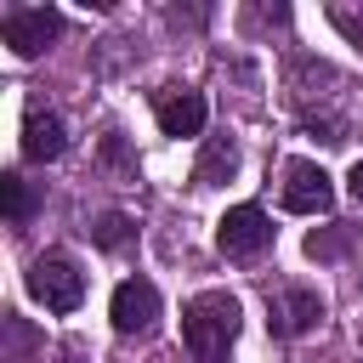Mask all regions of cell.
Masks as SVG:
<instances>
[{"instance_id":"obj_1","label":"cell","mask_w":363,"mask_h":363,"mask_svg":"<svg viewBox=\"0 0 363 363\" xmlns=\"http://www.w3.org/2000/svg\"><path fill=\"white\" fill-rule=\"evenodd\" d=\"M182 340L193 352V363H227L233 340H238V295L227 289H204L182 306Z\"/></svg>"},{"instance_id":"obj_2","label":"cell","mask_w":363,"mask_h":363,"mask_svg":"<svg viewBox=\"0 0 363 363\" xmlns=\"http://www.w3.org/2000/svg\"><path fill=\"white\" fill-rule=\"evenodd\" d=\"M28 289H34V301H45V312H74L85 301V272L62 250H51L28 267Z\"/></svg>"},{"instance_id":"obj_3","label":"cell","mask_w":363,"mask_h":363,"mask_svg":"<svg viewBox=\"0 0 363 363\" xmlns=\"http://www.w3.org/2000/svg\"><path fill=\"white\" fill-rule=\"evenodd\" d=\"M216 244H221V255H233V261L261 255V250L272 244V221H267V210H261V204H238V210H227V216L216 221Z\"/></svg>"},{"instance_id":"obj_4","label":"cell","mask_w":363,"mask_h":363,"mask_svg":"<svg viewBox=\"0 0 363 363\" xmlns=\"http://www.w3.org/2000/svg\"><path fill=\"white\" fill-rule=\"evenodd\" d=\"M0 34H6V45H11L17 57H40V51L62 34V17H57L51 6H11V11L0 17Z\"/></svg>"},{"instance_id":"obj_5","label":"cell","mask_w":363,"mask_h":363,"mask_svg":"<svg viewBox=\"0 0 363 363\" xmlns=\"http://www.w3.org/2000/svg\"><path fill=\"white\" fill-rule=\"evenodd\" d=\"M329 204H335L329 176H323L312 159H289V164H284V210H295V216H323Z\"/></svg>"},{"instance_id":"obj_6","label":"cell","mask_w":363,"mask_h":363,"mask_svg":"<svg viewBox=\"0 0 363 363\" xmlns=\"http://www.w3.org/2000/svg\"><path fill=\"white\" fill-rule=\"evenodd\" d=\"M108 318H113L119 335H147V329L159 323V289H153L147 278H125V284L113 289Z\"/></svg>"},{"instance_id":"obj_7","label":"cell","mask_w":363,"mask_h":363,"mask_svg":"<svg viewBox=\"0 0 363 363\" xmlns=\"http://www.w3.org/2000/svg\"><path fill=\"white\" fill-rule=\"evenodd\" d=\"M318 318H323V301H318V289H301V284H284L278 295H272V335L278 340H295V335H306V329H318Z\"/></svg>"},{"instance_id":"obj_8","label":"cell","mask_w":363,"mask_h":363,"mask_svg":"<svg viewBox=\"0 0 363 363\" xmlns=\"http://www.w3.org/2000/svg\"><path fill=\"white\" fill-rule=\"evenodd\" d=\"M153 113H159V130H164V136H199L204 119H210L204 96L187 91V85H164V91L153 96Z\"/></svg>"},{"instance_id":"obj_9","label":"cell","mask_w":363,"mask_h":363,"mask_svg":"<svg viewBox=\"0 0 363 363\" xmlns=\"http://www.w3.org/2000/svg\"><path fill=\"white\" fill-rule=\"evenodd\" d=\"M62 147H68L62 119L51 108H28V119H23V159L45 164V159H62Z\"/></svg>"},{"instance_id":"obj_10","label":"cell","mask_w":363,"mask_h":363,"mask_svg":"<svg viewBox=\"0 0 363 363\" xmlns=\"http://www.w3.org/2000/svg\"><path fill=\"white\" fill-rule=\"evenodd\" d=\"M233 170H238V147L227 136H210L204 153H199V164H193V187H221Z\"/></svg>"},{"instance_id":"obj_11","label":"cell","mask_w":363,"mask_h":363,"mask_svg":"<svg viewBox=\"0 0 363 363\" xmlns=\"http://www.w3.org/2000/svg\"><path fill=\"white\" fill-rule=\"evenodd\" d=\"M0 199H6V216H11V221H28L34 193H28V182H23L17 170H6V176H0Z\"/></svg>"},{"instance_id":"obj_12","label":"cell","mask_w":363,"mask_h":363,"mask_svg":"<svg viewBox=\"0 0 363 363\" xmlns=\"http://www.w3.org/2000/svg\"><path fill=\"white\" fill-rule=\"evenodd\" d=\"M130 233H136V221H130V216H119V210L96 216V227H91V238H96L102 250H119V244H130Z\"/></svg>"},{"instance_id":"obj_13","label":"cell","mask_w":363,"mask_h":363,"mask_svg":"<svg viewBox=\"0 0 363 363\" xmlns=\"http://www.w3.org/2000/svg\"><path fill=\"white\" fill-rule=\"evenodd\" d=\"M340 250H346V233H340V227H329V233H312V238H306V255H312V261H335Z\"/></svg>"},{"instance_id":"obj_14","label":"cell","mask_w":363,"mask_h":363,"mask_svg":"<svg viewBox=\"0 0 363 363\" xmlns=\"http://www.w3.org/2000/svg\"><path fill=\"white\" fill-rule=\"evenodd\" d=\"M346 187H352V199H357V204H363V159H357V164H352V176H346Z\"/></svg>"}]
</instances>
